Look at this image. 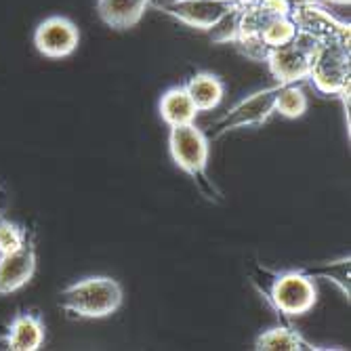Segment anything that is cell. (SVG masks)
<instances>
[{"label":"cell","instance_id":"11","mask_svg":"<svg viewBox=\"0 0 351 351\" xmlns=\"http://www.w3.org/2000/svg\"><path fill=\"white\" fill-rule=\"evenodd\" d=\"M5 343L13 351H36L45 343V322L36 313H17L9 324Z\"/></svg>","mask_w":351,"mask_h":351},{"label":"cell","instance_id":"16","mask_svg":"<svg viewBox=\"0 0 351 351\" xmlns=\"http://www.w3.org/2000/svg\"><path fill=\"white\" fill-rule=\"evenodd\" d=\"M307 95L301 88V84H280V90L276 95L274 112H278L284 118H301L307 112Z\"/></svg>","mask_w":351,"mask_h":351},{"label":"cell","instance_id":"24","mask_svg":"<svg viewBox=\"0 0 351 351\" xmlns=\"http://www.w3.org/2000/svg\"><path fill=\"white\" fill-rule=\"evenodd\" d=\"M169 3H173V0H149V5H154V7H165V5H169Z\"/></svg>","mask_w":351,"mask_h":351},{"label":"cell","instance_id":"1","mask_svg":"<svg viewBox=\"0 0 351 351\" xmlns=\"http://www.w3.org/2000/svg\"><path fill=\"white\" fill-rule=\"evenodd\" d=\"M252 282L259 286L269 305L286 317L305 315L317 303L313 278L305 271L274 274L265 267H257V276H252Z\"/></svg>","mask_w":351,"mask_h":351},{"label":"cell","instance_id":"18","mask_svg":"<svg viewBox=\"0 0 351 351\" xmlns=\"http://www.w3.org/2000/svg\"><path fill=\"white\" fill-rule=\"evenodd\" d=\"M32 236L27 234V230H23L17 223L9 221V219H0V254L7 252H15L21 246H25V242Z\"/></svg>","mask_w":351,"mask_h":351},{"label":"cell","instance_id":"22","mask_svg":"<svg viewBox=\"0 0 351 351\" xmlns=\"http://www.w3.org/2000/svg\"><path fill=\"white\" fill-rule=\"evenodd\" d=\"M286 3H289V7H291V11H293L295 7H301V5L309 3V0H286Z\"/></svg>","mask_w":351,"mask_h":351},{"label":"cell","instance_id":"15","mask_svg":"<svg viewBox=\"0 0 351 351\" xmlns=\"http://www.w3.org/2000/svg\"><path fill=\"white\" fill-rule=\"evenodd\" d=\"M254 349L257 351H301V349H313V347L295 328L276 326L257 337Z\"/></svg>","mask_w":351,"mask_h":351},{"label":"cell","instance_id":"2","mask_svg":"<svg viewBox=\"0 0 351 351\" xmlns=\"http://www.w3.org/2000/svg\"><path fill=\"white\" fill-rule=\"evenodd\" d=\"M59 305L74 317L99 320L112 315L122 305V286L108 276L84 278L63 289Z\"/></svg>","mask_w":351,"mask_h":351},{"label":"cell","instance_id":"25","mask_svg":"<svg viewBox=\"0 0 351 351\" xmlns=\"http://www.w3.org/2000/svg\"><path fill=\"white\" fill-rule=\"evenodd\" d=\"M328 3H332V5H349L351 0H328Z\"/></svg>","mask_w":351,"mask_h":351},{"label":"cell","instance_id":"12","mask_svg":"<svg viewBox=\"0 0 351 351\" xmlns=\"http://www.w3.org/2000/svg\"><path fill=\"white\" fill-rule=\"evenodd\" d=\"M147 7L149 0H99L97 3L99 17L116 29L137 25Z\"/></svg>","mask_w":351,"mask_h":351},{"label":"cell","instance_id":"14","mask_svg":"<svg viewBox=\"0 0 351 351\" xmlns=\"http://www.w3.org/2000/svg\"><path fill=\"white\" fill-rule=\"evenodd\" d=\"M158 110H160V116L169 124V129H171V126H181V124L196 122V116H198V108L194 106V101H191L185 86L169 88L162 95Z\"/></svg>","mask_w":351,"mask_h":351},{"label":"cell","instance_id":"26","mask_svg":"<svg viewBox=\"0 0 351 351\" xmlns=\"http://www.w3.org/2000/svg\"><path fill=\"white\" fill-rule=\"evenodd\" d=\"M309 3H320V0H309Z\"/></svg>","mask_w":351,"mask_h":351},{"label":"cell","instance_id":"4","mask_svg":"<svg viewBox=\"0 0 351 351\" xmlns=\"http://www.w3.org/2000/svg\"><path fill=\"white\" fill-rule=\"evenodd\" d=\"M351 76V53L349 45L341 43H317L307 80L320 95L339 97L349 86Z\"/></svg>","mask_w":351,"mask_h":351},{"label":"cell","instance_id":"13","mask_svg":"<svg viewBox=\"0 0 351 351\" xmlns=\"http://www.w3.org/2000/svg\"><path fill=\"white\" fill-rule=\"evenodd\" d=\"M185 90L198 108V112H213L223 101V95H226V86H223L221 78L210 72L194 74L187 80Z\"/></svg>","mask_w":351,"mask_h":351},{"label":"cell","instance_id":"21","mask_svg":"<svg viewBox=\"0 0 351 351\" xmlns=\"http://www.w3.org/2000/svg\"><path fill=\"white\" fill-rule=\"evenodd\" d=\"M7 206H9V194H7V189H5L3 185H0V219L5 217Z\"/></svg>","mask_w":351,"mask_h":351},{"label":"cell","instance_id":"8","mask_svg":"<svg viewBox=\"0 0 351 351\" xmlns=\"http://www.w3.org/2000/svg\"><path fill=\"white\" fill-rule=\"evenodd\" d=\"M238 9L240 7L232 0H173V3L160 7V11L179 19L181 23L206 32H210L217 23Z\"/></svg>","mask_w":351,"mask_h":351},{"label":"cell","instance_id":"19","mask_svg":"<svg viewBox=\"0 0 351 351\" xmlns=\"http://www.w3.org/2000/svg\"><path fill=\"white\" fill-rule=\"evenodd\" d=\"M305 274L313 276H324L328 280H332L339 289L349 297V259H341L335 263H328L324 267H317V269H305Z\"/></svg>","mask_w":351,"mask_h":351},{"label":"cell","instance_id":"10","mask_svg":"<svg viewBox=\"0 0 351 351\" xmlns=\"http://www.w3.org/2000/svg\"><path fill=\"white\" fill-rule=\"evenodd\" d=\"M36 271V246L27 240L15 252L0 254V295H11L32 280Z\"/></svg>","mask_w":351,"mask_h":351},{"label":"cell","instance_id":"7","mask_svg":"<svg viewBox=\"0 0 351 351\" xmlns=\"http://www.w3.org/2000/svg\"><path fill=\"white\" fill-rule=\"evenodd\" d=\"M291 19L295 21L299 32L315 38L317 43H351L349 23L337 19L317 3H305L301 7H295L291 11Z\"/></svg>","mask_w":351,"mask_h":351},{"label":"cell","instance_id":"23","mask_svg":"<svg viewBox=\"0 0 351 351\" xmlns=\"http://www.w3.org/2000/svg\"><path fill=\"white\" fill-rule=\"evenodd\" d=\"M232 3H236L238 7H248V5H254V3H259V0H232Z\"/></svg>","mask_w":351,"mask_h":351},{"label":"cell","instance_id":"5","mask_svg":"<svg viewBox=\"0 0 351 351\" xmlns=\"http://www.w3.org/2000/svg\"><path fill=\"white\" fill-rule=\"evenodd\" d=\"M315 47V38L303 34V32H297V36L291 43L269 49L265 63L278 84H299L307 80Z\"/></svg>","mask_w":351,"mask_h":351},{"label":"cell","instance_id":"6","mask_svg":"<svg viewBox=\"0 0 351 351\" xmlns=\"http://www.w3.org/2000/svg\"><path fill=\"white\" fill-rule=\"evenodd\" d=\"M278 90H280V84L252 93L250 97L236 104L228 114H223L213 124V139H221L230 131L244 129V126H259V124L267 122L269 116L274 114Z\"/></svg>","mask_w":351,"mask_h":351},{"label":"cell","instance_id":"9","mask_svg":"<svg viewBox=\"0 0 351 351\" xmlns=\"http://www.w3.org/2000/svg\"><path fill=\"white\" fill-rule=\"evenodd\" d=\"M80 43L78 27L74 21L61 15H53L45 19L36 32H34V45L38 53L51 59H61V57H70Z\"/></svg>","mask_w":351,"mask_h":351},{"label":"cell","instance_id":"20","mask_svg":"<svg viewBox=\"0 0 351 351\" xmlns=\"http://www.w3.org/2000/svg\"><path fill=\"white\" fill-rule=\"evenodd\" d=\"M244 57L252 59V61H265L267 53H269V47L263 43L261 36H238L234 43H232Z\"/></svg>","mask_w":351,"mask_h":351},{"label":"cell","instance_id":"3","mask_svg":"<svg viewBox=\"0 0 351 351\" xmlns=\"http://www.w3.org/2000/svg\"><path fill=\"white\" fill-rule=\"evenodd\" d=\"M169 152H171L173 162L194 179V183L202 189V194L208 200H219V191L206 175L210 141L204 135V131L198 129L196 122L171 126Z\"/></svg>","mask_w":351,"mask_h":351},{"label":"cell","instance_id":"17","mask_svg":"<svg viewBox=\"0 0 351 351\" xmlns=\"http://www.w3.org/2000/svg\"><path fill=\"white\" fill-rule=\"evenodd\" d=\"M297 32L299 29H297L295 21L291 19V15H280V17H274L265 25V29L261 32V38L269 49H274V47L291 43L297 36Z\"/></svg>","mask_w":351,"mask_h":351}]
</instances>
